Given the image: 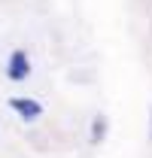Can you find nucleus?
<instances>
[{
    "label": "nucleus",
    "mask_w": 152,
    "mask_h": 158,
    "mask_svg": "<svg viewBox=\"0 0 152 158\" xmlns=\"http://www.w3.org/2000/svg\"><path fill=\"white\" fill-rule=\"evenodd\" d=\"M9 103V110L15 113V116L21 118V122H37V118H43V103H40L37 98H24V94H12V98L6 100Z\"/></svg>",
    "instance_id": "f03ea898"
},
{
    "label": "nucleus",
    "mask_w": 152,
    "mask_h": 158,
    "mask_svg": "<svg viewBox=\"0 0 152 158\" xmlns=\"http://www.w3.org/2000/svg\"><path fill=\"white\" fill-rule=\"evenodd\" d=\"M149 137H152V134H149Z\"/></svg>",
    "instance_id": "20e7f679"
},
{
    "label": "nucleus",
    "mask_w": 152,
    "mask_h": 158,
    "mask_svg": "<svg viewBox=\"0 0 152 158\" xmlns=\"http://www.w3.org/2000/svg\"><path fill=\"white\" fill-rule=\"evenodd\" d=\"M3 70H6V79H12V82H24V79L31 76V55L24 52V49H12L9 52V58L3 64Z\"/></svg>",
    "instance_id": "f257e3e1"
},
{
    "label": "nucleus",
    "mask_w": 152,
    "mask_h": 158,
    "mask_svg": "<svg viewBox=\"0 0 152 158\" xmlns=\"http://www.w3.org/2000/svg\"><path fill=\"white\" fill-rule=\"evenodd\" d=\"M103 137H107V116L100 113L91 118V143H100Z\"/></svg>",
    "instance_id": "7ed1b4c3"
}]
</instances>
